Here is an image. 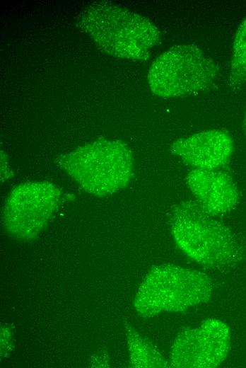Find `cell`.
<instances>
[{"label": "cell", "mask_w": 246, "mask_h": 368, "mask_svg": "<svg viewBox=\"0 0 246 368\" xmlns=\"http://www.w3.org/2000/svg\"><path fill=\"white\" fill-rule=\"evenodd\" d=\"M170 150L194 168L212 170L229 161L234 143L228 132L211 129L173 142Z\"/></svg>", "instance_id": "8"}, {"label": "cell", "mask_w": 246, "mask_h": 368, "mask_svg": "<svg viewBox=\"0 0 246 368\" xmlns=\"http://www.w3.org/2000/svg\"><path fill=\"white\" fill-rule=\"evenodd\" d=\"M186 182L197 202L213 216L226 214L238 203V188L226 172L194 168L187 175Z\"/></svg>", "instance_id": "9"}, {"label": "cell", "mask_w": 246, "mask_h": 368, "mask_svg": "<svg viewBox=\"0 0 246 368\" xmlns=\"http://www.w3.org/2000/svg\"><path fill=\"white\" fill-rule=\"evenodd\" d=\"M212 289L211 280L206 274L164 264L153 267L146 275L134 305L138 314L144 317L182 311L209 301Z\"/></svg>", "instance_id": "4"}, {"label": "cell", "mask_w": 246, "mask_h": 368, "mask_svg": "<svg viewBox=\"0 0 246 368\" xmlns=\"http://www.w3.org/2000/svg\"><path fill=\"white\" fill-rule=\"evenodd\" d=\"M218 76L214 61L192 44L172 46L152 63L147 81L162 98H177L204 93Z\"/></svg>", "instance_id": "5"}, {"label": "cell", "mask_w": 246, "mask_h": 368, "mask_svg": "<svg viewBox=\"0 0 246 368\" xmlns=\"http://www.w3.org/2000/svg\"><path fill=\"white\" fill-rule=\"evenodd\" d=\"M77 25L102 52L135 61L148 59L160 40V32L148 18L109 1L84 8Z\"/></svg>", "instance_id": "1"}, {"label": "cell", "mask_w": 246, "mask_h": 368, "mask_svg": "<svg viewBox=\"0 0 246 368\" xmlns=\"http://www.w3.org/2000/svg\"><path fill=\"white\" fill-rule=\"evenodd\" d=\"M244 125H245V132H246V113H245V115Z\"/></svg>", "instance_id": "12"}, {"label": "cell", "mask_w": 246, "mask_h": 368, "mask_svg": "<svg viewBox=\"0 0 246 368\" xmlns=\"http://www.w3.org/2000/svg\"><path fill=\"white\" fill-rule=\"evenodd\" d=\"M246 85V16L235 35L233 42L228 86L239 90Z\"/></svg>", "instance_id": "11"}, {"label": "cell", "mask_w": 246, "mask_h": 368, "mask_svg": "<svg viewBox=\"0 0 246 368\" xmlns=\"http://www.w3.org/2000/svg\"><path fill=\"white\" fill-rule=\"evenodd\" d=\"M57 162L82 189L99 197L124 188L134 173L131 151L120 140L98 139L61 156Z\"/></svg>", "instance_id": "3"}, {"label": "cell", "mask_w": 246, "mask_h": 368, "mask_svg": "<svg viewBox=\"0 0 246 368\" xmlns=\"http://www.w3.org/2000/svg\"><path fill=\"white\" fill-rule=\"evenodd\" d=\"M60 201L59 189L49 182L18 185L5 202L4 225L9 234L18 238H32L48 223Z\"/></svg>", "instance_id": "6"}, {"label": "cell", "mask_w": 246, "mask_h": 368, "mask_svg": "<svg viewBox=\"0 0 246 368\" xmlns=\"http://www.w3.org/2000/svg\"><path fill=\"white\" fill-rule=\"evenodd\" d=\"M170 225L179 248L204 267L221 269L236 263L242 257L241 246L230 229L195 200L176 205Z\"/></svg>", "instance_id": "2"}, {"label": "cell", "mask_w": 246, "mask_h": 368, "mask_svg": "<svg viewBox=\"0 0 246 368\" xmlns=\"http://www.w3.org/2000/svg\"><path fill=\"white\" fill-rule=\"evenodd\" d=\"M230 347L229 327L218 319H206L198 327L177 335L170 363L178 368L216 367L226 358Z\"/></svg>", "instance_id": "7"}, {"label": "cell", "mask_w": 246, "mask_h": 368, "mask_svg": "<svg viewBox=\"0 0 246 368\" xmlns=\"http://www.w3.org/2000/svg\"><path fill=\"white\" fill-rule=\"evenodd\" d=\"M127 341L130 360L135 367H170L168 362L160 353L134 330H128Z\"/></svg>", "instance_id": "10"}]
</instances>
